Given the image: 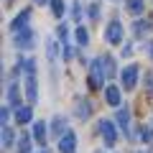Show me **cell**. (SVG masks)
Wrapping results in <instances>:
<instances>
[{
  "label": "cell",
  "mask_w": 153,
  "mask_h": 153,
  "mask_svg": "<svg viewBox=\"0 0 153 153\" xmlns=\"http://www.w3.org/2000/svg\"><path fill=\"white\" fill-rule=\"evenodd\" d=\"M107 66H105V56H100V59L92 61V66H89V87L100 89L102 87V82L107 79Z\"/></svg>",
  "instance_id": "cell-1"
},
{
  "label": "cell",
  "mask_w": 153,
  "mask_h": 153,
  "mask_svg": "<svg viewBox=\"0 0 153 153\" xmlns=\"http://www.w3.org/2000/svg\"><path fill=\"white\" fill-rule=\"evenodd\" d=\"M100 135H102V140H105V146L107 148H112L115 143H117V130H115V123L112 120H100Z\"/></svg>",
  "instance_id": "cell-2"
},
{
  "label": "cell",
  "mask_w": 153,
  "mask_h": 153,
  "mask_svg": "<svg viewBox=\"0 0 153 153\" xmlns=\"http://www.w3.org/2000/svg\"><path fill=\"white\" fill-rule=\"evenodd\" d=\"M105 41H107L110 46H117L123 41V26L120 21H110L107 28H105Z\"/></svg>",
  "instance_id": "cell-3"
},
{
  "label": "cell",
  "mask_w": 153,
  "mask_h": 153,
  "mask_svg": "<svg viewBox=\"0 0 153 153\" xmlns=\"http://www.w3.org/2000/svg\"><path fill=\"white\" fill-rule=\"evenodd\" d=\"M138 74H140V69H138L135 64H130V66H125V69H123L120 79H123V87H125V92H130V89L138 84Z\"/></svg>",
  "instance_id": "cell-4"
},
{
  "label": "cell",
  "mask_w": 153,
  "mask_h": 153,
  "mask_svg": "<svg viewBox=\"0 0 153 153\" xmlns=\"http://www.w3.org/2000/svg\"><path fill=\"white\" fill-rule=\"evenodd\" d=\"M33 44H36V36H33V31L28 26L16 31V46L18 49H33Z\"/></svg>",
  "instance_id": "cell-5"
},
{
  "label": "cell",
  "mask_w": 153,
  "mask_h": 153,
  "mask_svg": "<svg viewBox=\"0 0 153 153\" xmlns=\"http://www.w3.org/2000/svg\"><path fill=\"white\" fill-rule=\"evenodd\" d=\"M74 151H76V135L66 130L64 135H59V153H74Z\"/></svg>",
  "instance_id": "cell-6"
},
{
  "label": "cell",
  "mask_w": 153,
  "mask_h": 153,
  "mask_svg": "<svg viewBox=\"0 0 153 153\" xmlns=\"http://www.w3.org/2000/svg\"><path fill=\"white\" fill-rule=\"evenodd\" d=\"M26 97H28V102H36L38 100V84H36V71H28L26 74Z\"/></svg>",
  "instance_id": "cell-7"
},
{
  "label": "cell",
  "mask_w": 153,
  "mask_h": 153,
  "mask_svg": "<svg viewBox=\"0 0 153 153\" xmlns=\"http://www.w3.org/2000/svg\"><path fill=\"white\" fill-rule=\"evenodd\" d=\"M76 117H82V120H87L89 115H92V105H89V100H76V107H74Z\"/></svg>",
  "instance_id": "cell-8"
},
{
  "label": "cell",
  "mask_w": 153,
  "mask_h": 153,
  "mask_svg": "<svg viewBox=\"0 0 153 153\" xmlns=\"http://www.w3.org/2000/svg\"><path fill=\"white\" fill-rule=\"evenodd\" d=\"M28 18H31V10H28V8H26V10H21V13H18V16H16V21L10 23L13 33H16V31H21V28H26V26H28Z\"/></svg>",
  "instance_id": "cell-9"
},
{
  "label": "cell",
  "mask_w": 153,
  "mask_h": 153,
  "mask_svg": "<svg viewBox=\"0 0 153 153\" xmlns=\"http://www.w3.org/2000/svg\"><path fill=\"white\" fill-rule=\"evenodd\" d=\"M105 100H107L110 107H117V105H120V89L112 87V84H110V87H105Z\"/></svg>",
  "instance_id": "cell-10"
},
{
  "label": "cell",
  "mask_w": 153,
  "mask_h": 153,
  "mask_svg": "<svg viewBox=\"0 0 153 153\" xmlns=\"http://www.w3.org/2000/svg\"><path fill=\"white\" fill-rule=\"evenodd\" d=\"M33 140L41 143V146L46 143V123L44 120H36V123H33Z\"/></svg>",
  "instance_id": "cell-11"
},
{
  "label": "cell",
  "mask_w": 153,
  "mask_h": 153,
  "mask_svg": "<svg viewBox=\"0 0 153 153\" xmlns=\"http://www.w3.org/2000/svg\"><path fill=\"white\" fill-rule=\"evenodd\" d=\"M117 125L123 128V130H125V135L128 133H130V110H117Z\"/></svg>",
  "instance_id": "cell-12"
},
{
  "label": "cell",
  "mask_w": 153,
  "mask_h": 153,
  "mask_svg": "<svg viewBox=\"0 0 153 153\" xmlns=\"http://www.w3.org/2000/svg\"><path fill=\"white\" fill-rule=\"evenodd\" d=\"M125 8L133 16H140V13L146 10V0H125Z\"/></svg>",
  "instance_id": "cell-13"
},
{
  "label": "cell",
  "mask_w": 153,
  "mask_h": 153,
  "mask_svg": "<svg viewBox=\"0 0 153 153\" xmlns=\"http://www.w3.org/2000/svg\"><path fill=\"white\" fill-rule=\"evenodd\" d=\"M16 120L18 123H31L33 120V110L31 107H16Z\"/></svg>",
  "instance_id": "cell-14"
},
{
  "label": "cell",
  "mask_w": 153,
  "mask_h": 153,
  "mask_svg": "<svg viewBox=\"0 0 153 153\" xmlns=\"http://www.w3.org/2000/svg\"><path fill=\"white\" fill-rule=\"evenodd\" d=\"M16 146V133L10 130V125H3V148Z\"/></svg>",
  "instance_id": "cell-15"
},
{
  "label": "cell",
  "mask_w": 153,
  "mask_h": 153,
  "mask_svg": "<svg viewBox=\"0 0 153 153\" xmlns=\"http://www.w3.org/2000/svg\"><path fill=\"white\" fill-rule=\"evenodd\" d=\"M8 102H10L13 107H18V102H21V97H18V82L8 84Z\"/></svg>",
  "instance_id": "cell-16"
},
{
  "label": "cell",
  "mask_w": 153,
  "mask_h": 153,
  "mask_svg": "<svg viewBox=\"0 0 153 153\" xmlns=\"http://www.w3.org/2000/svg\"><path fill=\"white\" fill-rule=\"evenodd\" d=\"M74 36H76V44H79V46H87V44H89V31H87V28L79 26Z\"/></svg>",
  "instance_id": "cell-17"
},
{
  "label": "cell",
  "mask_w": 153,
  "mask_h": 153,
  "mask_svg": "<svg viewBox=\"0 0 153 153\" xmlns=\"http://www.w3.org/2000/svg\"><path fill=\"white\" fill-rule=\"evenodd\" d=\"M18 153H31V138L23 133L21 140H18Z\"/></svg>",
  "instance_id": "cell-18"
},
{
  "label": "cell",
  "mask_w": 153,
  "mask_h": 153,
  "mask_svg": "<svg viewBox=\"0 0 153 153\" xmlns=\"http://www.w3.org/2000/svg\"><path fill=\"white\" fill-rule=\"evenodd\" d=\"M51 10H54V16H56V18H61V16H64V10H66L64 0H51Z\"/></svg>",
  "instance_id": "cell-19"
},
{
  "label": "cell",
  "mask_w": 153,
  "mask_h": 153,
  "mask_svg": "<svg viewBox=\"0 0 153 153\" xmlns=\"http://www.w3.org/2000/svg\"><path fill=\"white\" fill-rule=\"evenodd\" d=\"M54 133H56V135H64V133H66V120L54 117Z\"/></svg>",
  "instance_id": "cell-20"
},
{
  "label": "cell",
  "mask_w": 153,
  "mask_h": 153,
  "mask_svg": "<svg viewBox=\"0 0 153 153\" xmlns=\"http://www.w3.org/2000/svg\"><path fill=\"white\" fill-rule=\"evenodd\" d=\"M140 138H143V143H151V140H153V128H146V125H143Z\"/></svg>",
  "instance_id": "cell-21"
},
{
  "label": "cell",
  "mask_w": 153,
  "mask_h": 153,
  "mask_svg": "<svg viewBox=\"0 0 153 153\" xmlns=\"http://www.w3.org/2000/svg\"><path fill=\"white\" fill-rule=\"evenodd\" d=\"M105 66H107V74L112 76L115 74V59H112V56H105Z\"/></svg>",
  "instance_id": "cell-22"
},
{
  "label": "cell",
  "mask_w": 153,
  "mask_h": 153,
  "mask_svg": "<svg viewBox=\"0 0 153 153\" xmlns=\"http://www.w3.org/2000/svg\"><path fill=\"white\" fill-rule=\"evenodd\" d=\"M59 38H61V46L69 44V41H66V38H69V31H66V26H59Z\"/></svg>",
  "instance_id": "cell-23"
},
{
  "label": "cell",
  "mask_w": 153,
  "mask_h": 153,
  "mask_svg": "<svg viewBox=\"0 0 153 153\" xmlns=\"http://www.w3.org/2000/svg\"><path fill=\"white\" fill-rule=\"evenodd\" d=\"M89 18H92V21H97V18H100V5H97V3L89 5Z\"/></svg>",
  "instance_id": "cell-24"
},
{
  "label": "cell",
  "mask_w": 153,
  "mask_h": 153,
  "mask_svg": "<svg viewBox=\"0 0 153 153\" xmlns=\"http://www.w3.org/2000/svg\"><path fill=\"white\" fill-rule=\"evenodd\" d=\"M54 59H56V44L49 41V61H54Z\"/></svg>",
  "instance_id": "cell-25"
},
{
  "label": "cell",
  "mask_w": 153,
  "mask_h": 153,
  "mask_svg": "<svg viewBox=\"0 0 153 153\" xmlns=\"http://www.w3.org/2000/svg\"><path fill=\"white\" fill-rule=\"evenodd\" d=\"M71 13H74V21H79V18H82V8H79V3H74V5H71Z\"/></svg>",
  "instance_id": "cell-26"
},
{
  "label": "cell",
  "mask_w": 153,
  "mask_h": 153,
  "mask_svg": "<svg viewBox=\"0 0 153 153\" xmlns=\"http://www.w3.org/2000/svg\"><path fill=\"white\" fill-rule=\"evenodd\" d=\"M8 117H10V110L3 107V112H0V120H3V125H8Z\"/></svg>",
  "instance_id": "cell-27"
},
{
  "label": "cell",
  "mask_w": 153,
  "mask_h": 153,
  "mask_svg": "<svg viewBox=\"0 0 153 153\" xmlns=\"http://www.w3.org/2000/svg\"><path fill=\"white\" fill-rule=\"evenodd\" d=\"M146 79H148V82H146V89H148V92H153V74H148Z\"/></svg>",
  "instance_id": "cell-28"
},
{
  "label": "cell",
  "mask_w": 153,
  "mask_h": 153,
  "mask_svg": "<svg viewBox=\"0 0 153 153\" xmlns=\"http://www.w3.org/2000/svg\"><path fill=\"white\" fill-rule=\"evenodd\" d=\"M36 3H51V0H36Z\"/></svg>",
  "instance_id": "cell-29"
},
{
  "label": "cell",
  "mask_w": 153,
  "mask_h": 153,
  "mask_svg": "<svg viewBox=\"0 0 153 153\" xmlns=\"http://www.w3.org/2000/svg\"><path fill=\"white\" fill-rule=\"evenodd\" d=\"M151 56H153V41H151Z\"/></svg>",
  "instance_id": "cell-30"
},
{
  "label": "cell",
  "mask_w": 153,
  "mask_h": 153,
  "mask_svg": "<svg viewBox=\"0 0 153 153\" xmlns=\"http://www.w3.org/2000/svg\"><path fill=\"white\" fill-rule=\"evenodd\" d=\"M135 153H148V151H135Z\"/></svg>",
  "instance_id": "cell-31"
},
{
  "label": "cell",
  "mask_w": 153,
  "mask_h": 153,
  "mask_svg": "<svg viewBox=\"0 0 153 153\" xmlns=\"http://www.w3.org/2000/svg\"><path fill=\"white\" fill-rule=\"evenodd\" d=\"M5 3H13V0H5Z\"/></svg>",
  "instance_id": "cell-32"
},
{
  "label": "cell",
  "mask_w": 153,
  "mask_h": 153,
  "mask_svg": "<svg viewBox=\"0 0 153 153\" xmlns=\"http://www.w3.org/2000/svg\"><path fill=\"white\" fill-rule=\"evenodd\" d=\"M97 153H102V151H97Z\"/></svg>",
  "instance_id": "cell-33"
},
{
  "label": "cell",
  "mask_w": 153,
  "mask_h": 153,
  "mask_svg": "<svg viewBox=\"0 0 153 153\" xmlns=\"http://www.w3.org/2000/svg\"><path fill=\"white\" fill-rule=\"evenodd\" d=\"M41 153H46V151H41Z\"/></svg>",
  "instance_id": "cell-34"
},
{
  "label": "cell",
  "mask_w": 153,
  "mask_h": 153,
  "mask_svg": "<svg viewBox=\"0 0 153 153\" xmlns=\"http://www.w3.org/2000/svg\"><path fill=\"white\" fill-rule=\"evenodd\" d=\"M151 128H153V125H151Z\"/></svg>",
  "instance_id": "cell-35"
}]
</instances>
